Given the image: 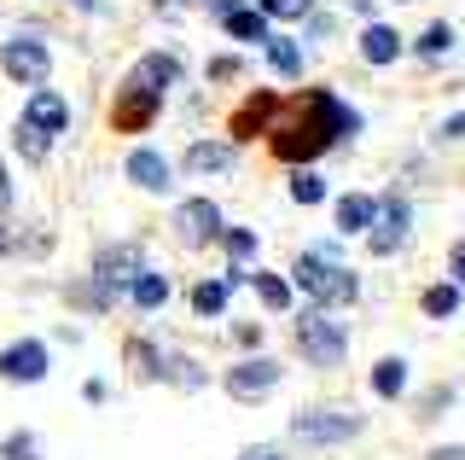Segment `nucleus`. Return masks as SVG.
Listing matches in <instances>:
<instances>
[{
  "mask_svg": "<svg viewBox=\"0 0 465 460\" xmlns=\"http://www.w3.org/2000/svg\"><path fill=\"white\" fill-rule=\"evenodd\" d=\"M174 76H181V65H174L169 53H152V59H140L134 70H128V82H134V88H145V94H163Z\"/></svg>",
  "mask_w": 465,
  "mask_h": 460,
  "instance_id": "nucleus-14",
  "label": "nucleus"
},
{
  "mask_svg": "<svg viewBox=\"0 0 465 460\" xmlns=\"http://www.w3.org/2000/svg\"><path fill=\"white\" fill-rule=\"evenodd\" d=\"M227 292H232L227 280H203L198 292H193V309H198V315H222V309H227Z\"/></svg>",
  "mask_w": 465,
  "mask_h": 460,
  "instance_id": "nucleus-25",
  "label": "nucleus"
},
{
  "mask_svg": "<svg viewBox=\"0 0 465 460\" xmlns=\"http://www.w3.org/2000/svg\"><path fill=\"white\" fill-rule=\"evenodd\" d=\"M12 205V175H6V164H0V210Z\"/></svg>",
  "mask_w": 465,
  "mask_h": 460,
  "instance_id": "nucleus-38",
  "label": "nucleus"
},
{
  "mask_svg": "<svg viewBox=\"0 0 465 460\" xmlns=\"http://www.w3.org/2000/svg\"><path fill=\"white\" fill-rule=\"evenodd\" d=\"M442 140H465V117H448L442 123Z\"/></svg>",
  "mask_w": 465,
  "mask_h": 460,
  "instance_id": "nucleus-36",
  "label": "nucleus"
},
{
  "mask_svg": "<svg viewBox=\"0 0 465 460\" xmlns=\"http://www.w3.org/2000/svg\"><path fill=\"white\" fill-rule=\"evenodd\" d=\"M361 117L343 105L338 94H326V88H314V94H302L291 111H280L273 117V157L280 164H309V157H320L331 146V140H343V135H355Z\"/></svg>",
  "mask_w": 465,
  "mask_h": 460,
  "instance_id": "nucleus-1",
  "label": "nucleus"
},
{
  "mask_svg": "<svg viewBox=\"0 0 465 460\" xmlns=\"http://www.w3.org/2000/svg\"><path fill=\"white\" fill-rule=\"evenodd\" d=\"M448 47H454V30H448V24H430V30L419 35V47H413V53H419V59H442Z\"/></svg>",
  "mask_w": 465,
  "mask_h": 460,
  "instance_id": "nucleus-27",
  "label": "nucleus"
},
{
  "mask_svg": "<svg viewBox=\"0 0 465 460\" xmlns=\"http://www.w3.org/2000/svg\"><path fill=\"white\" fill-rule=\"evenodd\" d=\"M6 460H41V455H35V437H12V443H6Z\"/></svg>",
  "mask_w": 465,
  "mask_h": 460,
  "instance_id": "nucleus-32",
  "label": "nucleus"
},
{
  "mask_svg": "<svg viewBox=\"0 0 465 460\" xmlns=\"http://www.w3.org/2000/svg\"><path fill=\"white\" fill-rule=\"evenodd\" d=\"M128 297H134L140 309H163L169 304V280L163 275H140L134 285H128Z\"/></svg>",
  "mask_w": 465,
  "mask_h": 460,
  "instance_id": "nucleus-21",
  "label": "nucleus"
},
{
  "mask_svg": "<svg viewBox=\"0 0 465 460\" xmlns=\"http://www.w3.org/2000/svg\"><path fill=\"white\" fill-rule=\"evenodd\" d=\"M87 280H94V292H87V297H94L99 309L116 304V297H123L128 285L140 280V245H111V251H99V256H94V275H87Z\"/></svg>",
  "mask_w": 465,
  "mask_h": 460,
  "instance_id": "nucleus-3",
  "label": "nucleus"
},
{
  "mask_svg": "<svg viewBox=\"0 0 465 460\" xmlns=\"http://www.w3.org/2000/svg\"><path fill=\"white\" fill-rule=\"evenodd\" d=\"M24 123H35L41 135H64L70 111H64V99H58V94L41 88V94H29V117H24Z\"/></svg>",
  "mask_w": 465,
  "mask_h": 460,
  "instance_id": "nucleus-15",
  "label": "nucleus"
},
{
  "mask_svg": "<svg viewBox=\"0 0 465 460\" xmlns=\"http://www.w3.org/2000/svg\"><path fill=\"white\" fill-rule=\"evenodd\" d=\"M291 280L302 285V292L314 297L320 309H338V304H355V275H349V268H338L331 263V256H320V251H302L297 256V268H291Z\"/></svg>",
  "mask_w": 465,
  "mask_h": 460,
  "instance_id": "nucleus-2",
  "label": "nucleus"
},
{
  "mask_svg": "<svg viewBox=\"0 0 465 460\" xmlns=\"http://www.w3.org/2000/svg\"><path fill=\"white\" fill-rule=\"evenodd\" d=\"M361 414H349V408H331V414H320V408H302L297 420H291V431H297L302 443H349V437H361Z\"/></svg>",
  "mask_w": 465,
  "mask_h": 460,
  "instance_id": "nucleus-6",
  "label": "nucleus"
},
{
  "mask_svg": "<svg viewBox=\"0 0 465 460\" xmlns=\"http://www.w3.org/2000/svg\"><path fill=\"white\" fill-rule=\"evenodd\" d=\"M210 76H215V82H227V76H239V59H215V65H210Z\"/></svg>",
  "mask_w": 465,
  "mask_h": 460,
  "instance_id": "nucleus-35",
  "label": "nucleus"
},
{
  "mask_svg": "<svg viewBox=\"0 0 465 460\" xmlns=\"http://www.w3.org/2000/svg\"><path fill=\"white\" fill-rule=\"evenodd\" d=\"M372 391L378 396H401L407 391V362H401V355H384V362L372 367Z\"/></svg>",
  "mask_w": 465,
  "mask_h": 460,
  "instance_id": "nucleus-19",
  "label": "nucleus"
},
{
  "mask_svg": "<svg viewBox=\"0 0 465 460\" xmlns=\"http://www.w3.org/2000/svg\"><path fill=\"white\" fill-rule=\"evenodd\" d=\"M128 181L140 186V193H169V164L157 152H128Z\"/></svg>",
  "mask_w": 465,
  "mask_h": 460,
  "instance_id": "nucleus-12",
  "label": "nucleus"
},
{
  "mask_svg": "<svg viewBox=\"0 0 465 460\" xmlns=\"http://www.w3.org/2000/svg\"><path fill=\"white\" fill-rule=\"evenodd\" d=\"M157 117V94H145L134 88V82H123V94H116V105H111V123L123 128V135H134V128H145Z\"/></svg>",
  "mask_w": 465,
  "mask_h": 460,
  "instance_id": "nucleus-11",
  "label": "nucleus"
},
{
  "mask_svg": "<svg viewBox=\"0 0 465 460\" xmlns=\"http://www.w3.org/2000/svg\"><path fill=\"white\" fill-rule=\"evenodd\" d=\"M256 12L262 18H309L314 0H256Z\"/></svg>",
  "mask_w": 465,
  "mask_h": 460,
  "instance_id": "nucleus-29",
  "label": "nucleus"
},
{
  "mask_svg": "<svg viewBox=\"0 0 465 460\" xmlns=\"http://www.w3.org/2000/svg\"><path fill=\"white\" fill-rule=\"evenodd\" d=\"M186 6H203V0H157V12H169V18H174V12H186ZM227 6V0H215V12H222Z\"/></svg>",
  "mask_w": 465,
  "mask_h": 460,
  "instance_id": "nucleus-34",
  "label": "nucleus"
},
{
  "mask_svg": "<svg viewBox=\"0 0 465 460\" xmlns=\"http://www.w3.org/2000/svg\"><path fill=\"white\" fill-rule=\"evenodd\" d=\"M454 309H460V285H454V280H448V285H430V292H425V315H430V321H448Z\"/></svg>",
  "mask_w": 465,
  "mask_h": 460,
  "instance_id": "nucleus-24",
  "label": "nucleus"
},
{
  "mask_svg": "<svg viewBox=\"0 0 465 460\" xmlns=\"http://www.w3.org/2000/svg\"><path fill=\"white\" fill-rule=\"evenodd\" d=\"M76 6H87V12H99V0H76Z\"/></svg>",
  "mask_w": 465,
  "mask_h": 460,
  "instance_id": "nucleus-41",
  "label": "nucleus"
},
{
  "mask_svg": "<svg viewBox=\"0 0 465 460\" xmlns=\"http://www.w3.org/2000/svg\"><path fill=\"white\" fill-rule=\"evenodd\" d=\"M239 460H285V455H280V443H251Z\"/></svg>",
  "mask_w": 465,
  "mask_h": 460,
  "instance_id": "nucleus-33",
  "label": "nucleus"
},
{
  "mask_svg": "<svg viewBox=\"0 0 465 460\" xmlns=\"http://www.w3.org/2000/svg\"><path fill=\"white\" fill-rule=\"evenodd\" d=\"M128 362H134V379H157V355L145 344H128Z\"/></svg>",
  "mask_w": 465,
  "mask_h": 460,
  "instance_id": "nucleus-31",
  "label": "nucleus"
},
{
  "mask_svg": "<svg viewBox=\"0 0 465 460\" xmlns=\"http://www.w3.org/2000/svg\"><path fill=\"white\" fill-rule=\"evenodd\" d=\"M222 245H227L232 263H251V256H256V234H251V227H232V234L222 227Z\"/></svg>",
  "mask_w": 465,
  "mask_h": 460,
  "instance_id": "nucleus-28",
  "label": "nucleus"
},
{
  "mask_svg": "<svg viewBox=\"0 0 465 460\" xmlns=\"http://www.w3.org/2000/svg\"><path fill=\"white\" fill-rule=\"evenodd\" d=\"M251 285L262 292V304H268V309H291V280H280V275H251Z\"/></svg>",
  "mask_w": 465,
  "mask_h": 460,
  "instance_id": "nucleus-26",
  "label": "nucleus"
},
{
  "mask_svg": "<svg viewBox=\"0 0 465 460\" xmlns=\"http://www.w3.org/2000/svg\"><path fill=\"white\" fill-rule=\"evenodd\" d=\"M222 24H227V35H239V41H268V18H262L256 6H222Z\"/></svg>",
  "mask_w": 465,
  "mask_h": 460,
  "instance_id": "nucleus-17",
  "label": "nucleus"
},
{
  "mask_svg": "<svg viewBox=\"0 0 465 460\" xmlns=\"http://www.w3.org/2000/svg\"><path fill=\"white\" fill-rule=\"evenodd\" d=\"M454 285H465V239L454 245Z\"/></svg>",
  "mask_w": 465,
  "mask_h": 460,
  "instance_id": "nucleus-37",
  "label": "nucleus"
},
{
  "mask_svg": "<svg viewBox=\"0 0 465 460\" xmlns=\"http://www.w3.org/2000/svg\"><path fill=\"white\" fill-rule=\"evenodd\" d=\"M12 140H18V152L29 157V164H47V146H53V135H41L35 123H18V135H12Z\"/></svg>",
  "mask_w": 465,
  "mask_h": 460,
  "instance_id": "nucleus-23",
  "label": "nucleus"
},
{
  "mask_svg": "<svg viewBox=\"0 0 465 460\" xmlns=\"http://www.w3.org/2000/svg\"><path fill=\"white\" fill-rule=\"evenodd\" d=\"M396 53H401V35L384 30V24H367V35H361V59H367V65H390Z\"/></svg>",
  "mask_w": 465,
  "mask_h": 460,
  "instance_id": "nucleus-18",
  "label": "nucleus"
},
{
  "mask_svg": "<svg viewBox=\"0 0 465 460\" xmlns=\"http://www.w3.org/2000/svg\"><path fill=\"white\" fill-rule=\"evenodd\" d=\"M0 373H6L12 385H35V379H47V344L18 338L12 350H0Z\"/></svg>",
  "mask_w": 465,
  "mask_h": 460,
  "instance_id": "nucleus-9",
  "label": "nucleus"
},
{
  "mask_svg": "<svg viewBox=\"0 0 465 460\" xmlns=\"http://www.w3.org/2000/svg\"><path fill=\"white\" fill-rule=\"evenodd\" d=\"M268 117H280V94H251V105L232 111V146H239V140H251Z\"/></svg>",
  "mask_w": 465,
  "mask_h": 460,
  "instance_id": "nucleus-13",
  "label": "nucleus"
},
{
  "mask_svg": "<svg viewBox=\"0 0 465 460\" xmlns=\"http://www.w3.org/2000/svg\"><path fill=\"white\" fill-rule=\"evenodd\" d=\"M0 65H6V76L12 82H47V65H53V53L41 47V41H6L0 47Z\"/></svg>",
  "mask_w": 465,
  "mask_h": 460,
  "instance_id": "nucleus-8",
  "label": "nucleus"
},
{
  "mask_svg": "<svg viewBox=\"0 0 465 460\" xmlns=\"http://www.w3.org/2000/svg\"><path fill=\"white\" fill-rule=\"evenodd\" d=\"M407 234H413V210H407V198H378L372 215H367V239H372V251H378V256L401 251V245H407Z\"/></svg>",
  "mask_w": 465,
  "mask_h": 460,
  "instance_id": "nucleus-5",
  "label": "nucleus"
},
{
  "mask_svg": "<svg viewBox=\"0 0 465 460\" xmlns=\"http://www.w3.org/2000/svg\"><path fill=\"white\" fill-rule=\"evenodd\" d=\"M186 169H193V175L232 169V140H203V146H186Z\"/></svg>",
  "mask_w": 465,
  "mask_h": 460,
  "instance_id": "nucleus-16",
  "label": "nucleus"
},
{
  "mask_svg": "<svg viewBox=\"0 0 465 460\" xmlns=\"http://www.w3.org/2000/svg\"><path fill=\"white\" fill-rule=\"evenodd\" d=\"M297 350H302V362H314V367H338L343 350H349V338H343V326L331 321L326 309H314V315L297 321Z\"/></svg>",
  "mask_w": 465,
  "mask_h": 460,
  "instance_id": "nucleus-4",
  "label": "nucleus"
},
{
  "mask_svg": "<svg viewBox=\"0 0 465 460\" xmlns=\"http://www.w3.org/2000/svg\"><path fill=\"white\" fill-rule=\"evenodd\" d=\"M355 12H361V18H372V12H378V0H355Z\"/></svg>",
  "mask_w": 465,
  "mask_h": 460,
  "instance_id": "nucleus-40",
  "label": "nucleus"
},
{
  "mask_svg": "<svg viewBox=\"0 0 465 460\" xmlns=\"http://www.w3.org/2000/svg\"><path fill=\"white\" fill-rule=\"evenodd\" d=\"M174 234H181L186 245H210V239L222 234V210H215L210 198H193V205L174 210Z\"/></svg>",
  "mask_w": 465,
  "mask_h": 460,
  "instance_id": "nucleus-10",
  "label": "nucleus"
},
{
  "mask_svg": "<svg viewBox=\"0 0 465 460\" xmlns=\"http://www.w3.org/2000/svg\"><path fill=\"white\" fill-rule=\"evenodd\" d=\"M280 362H268V355H256V362H239L227 373V391L239 396V402H256V396H268V391H280Z\"/></svg>",
  "mask_w": 465,
  "mask_h": 460,
  "instance_id": "nucleus-7",
  "label": "nucleus"
},
{
  "mask_svg": "<svg viewBox=\"0 0 465 460\" xmlns=\"http://www.w3.org/2000/svg\"><path fill=\"white\" fill-rule=\"evenodd\" d=\"M430 460H465V449H436Z\"/></svg>",
  "mask_w": 465,
  "mask_h": 460,
  "instance_id": "nucleus-39",
  "label": "nucleus"
},
{
  "mask_svg": "<svg viewBox=\"0 0 465 460\" xmlns=\"http://www.w3.org/2000/svg\"><path fill=\"white\" fill-rule=\"evenodd\" d=\"M268 65L280 70V76H297V70H302V53H297V41H285V35H268Z\"/></svg>",
  "mask_w": 465,
  "mask_h": 460,
  "instance_id": "nucleus-22",
  "label": "nucleus"
},
{
  "mask_svg": "<svg viewBox=\"0 0 465 460\" xmlns=\"http://www.w3.org/2000/svg\"><path fill=\"white\" fill-rule=\"evenodd\" d=\"M367 215H372V198H361V193L338 198V234H367Z\"/></svg>",
  "mask_w": 465,
  "mask_h": 460,
  "instance_id": "nucleus-20",
  "label": "nucleus"
},
{
  "mask_svg": "<svg viewBox=\"0 0 465 460\" xmlns=\"http://www.w3.org/2000/svg\"><path fill=\"white\" fill-rule=\"evenodd\" d=\"M291 198H297V205H320V198H326V181L309 175V169H297V181H291Z\"/></svg>",
  "mask_w": 465,
  "mask_h": 460,
  "instance_id": "nucleus-30",
  "label": "nucleus"
}]
</instances>
